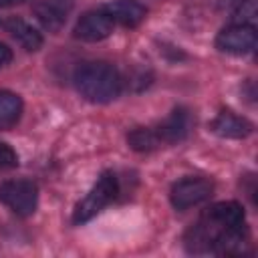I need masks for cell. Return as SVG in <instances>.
I'll return each mask as SVG.
<instances>
[{"label": "cell", "instance_id": "cell-1", "mask_svg": "<svg viewBox=\"0 0 258 258\" xmlns=\"http://www.w3.org/2000/svg\"><path fill=\"white\" fill-rule=\"evenodd\" d=\"M246 244L244 210L236 202H220L208 208L187 230L185 248L194 254H236Z\"/></svg>", "mask_w": 258, "mask_h": 258}, {"label": "cell", "instance_id": "cell-2", "mask_svg": "<svg viewBox=\"0 0 258 258\" xmlns=\"http://www.w3.org/2000/svg\"><path fill=\"white\" fill-rule=\"evenodd\" d=\"M75 85L81 97L91 103H109L121 93V77L119 71L105 60H91L77 69Z\"/></svg>", "mask_w": 258, "mask_h": 258}, {"label": "cell", "instance_id": "cell-3", "mask_svg": "<svg viewBox=\"0 0 258 258\" xmlns=\"http://www.w3.org/2000/svg\"><path fill=\"white\" fill-rule=\"evenodd\" d=\"M117 189H119L117 177L111 171L101 173V177L95 181V185L91 187V191L77 204L73 222L75 224H83V222H89L91 218H95L105 206L111 204V200L117 196Z\"/></svg>", "mask_w": 258, "mask_h": 258}, {"label": "cell", "instance_id": "cell-4", "mask_svg": "<svg viewBox=\"0 0 258 258\" xmlns=\"http://www.w3.org/2000/svg\"><path fill=\"white\" fill-rule=\"evenodd\" d=\"M0 202L16 216H30L38 204V187L28 179H8L0 183Z\"/></svg>", "mask_w": 258, "mask_h": 258}, {"label": "cell", "instance_id": "cell-5", "mask_svg": "<svg viewBox=\"0 0 258 258\" xmlns=\"http://www.w3.org/2000/svg\"><path fill=\"white\" fill-rule=\"evenodd\" d=\"M214 194V183L206 177H183L177 183H173L169 191L171 206L175 210H187L191 206H198Z\"/></svg>", "mask_w": 258, "mask_h": 258}, {"label": "cell", "instance_id": "cell-6", "mask_svg": "<svg viewBox=\"0 0 258 258\" xmlns=\"http://www.w3.org/2000/svg\"><path fill=\"white\" fill-rule=\"evenodd\" d=\"M216 46L228 54H248L256 48V28L248 24L226 26L218 34Z\"/></svg>", "mask_w": 258, "mask_h": 258}, {"label": "cell", "instance_id": "cell-7", "mask_svg": "<svg viewBox=\"0 0 258 258\" xmlns=\"http://www.w3.org/2000/svg\"><path fill=\"white\" fill-rule=\"evenodd\" d=\"M113 26H115V22L101 8L91 10L79 18V22L75 26V36L85 42H99L113 32Z\"/></svg>", "mask_w": 258, "mask_h": 258}, {"label": "cell", "instance_id": "cell-8", "mask_svg": "<svg viewBox=\"0 0 258 258\" xmlns=\"http://www.w3.org/2000/svg\"><path fill=\"white\" fill-rule=\"evenodd\" d=\"M71 8H73L71 0H36L32 6V12L44 28H48L50 32H56L64 26Z\"/></svg>", "mask_w": 258, "mask_h": 258}, {"label": "cell", "instance_id": "cell-9", "mask_svg": "<svg viewBox=\"0 0 258 258\" xmlns=\"http://www.w3.org/2000/svg\"><path fill=\"white\" fill-rule=\"evenodd\" d=\"M113 22L121 24V26H137L139 22L145 20V14H147V8L137 2V0H115V2H109L101 8Z\"/></svg>", "mask_w": 258, "mask_h": 258}, {"label": "cell", "instance_id": "cell-10", "mask_svg": "<svg viewBox=\"0 0 258 258\" xmlns=\"http://www.w3.org/2000/svg\"><path fill=\"white\" fill-rule=\"evenodd\" d=\"M210 129H212L218 137L242 139V137H248V135L252 133V123L246 121L244 117L232 113V111H222V113H218V117L210 123Z\"/></svg>", "mask_w": 258, "mask_h": 258}, {"label": "cell", "instance_id": "cell-11", "mask_svg": "<svg viewBox=\"0 0 258 258\" xmlns=\"http://www.w3.org/2000/svg\"><path fill=\"white\" fill-rule=\"evenodd\" d=\"M159 143H177L189 131V113L185 109H175L157 129H153Z\"/></svg>", "mask_w": 258, "mask_h": 258}, {"label": "cell", "instance_id": "cell-12", "mask_svg": "<svg viewBox=\"0 0 258 258\" xmlns=\"http://www.w3.org/2000/svg\"><path fill=\"white\" fill-rule=\"evenodd\" d=\"M6 30L12 34V38L24 48V50H28V52H34V50H38L40 46H42V36H40V32L34 28V26H30L28 22H24V20H20V18H10V20H6Z\"/></svg>", "mask_w": 258, "mask_h": 258}, {"label": "cell", "instance_id": "cell-13", "mask_svg": "<svg viewBox=\"0 0 258 258\" xmlns=\"http://www.w3.org/2000/svg\"><path fill=\"white\" fill-rule=\"evenodd\" d=\"M22 115V99L12 91H0V131L18 123Z\"/></svg>", "mask_w": 258, "mask_h": 258}, {"label": "cell", "instance_id": "cell-14", "mask_svg": "<svg viewBox=\"0 0 258 258\" xmlns=\"http://www.w3.org/2000/svg\"><path fill=\"white\" fill-rule=\"evenodd\" d=\"M127 141L135 151H151L159 145V139H157L155 131L153 129H143V127L133 129L127 135Z\"/></svg>", "mask_w": 258, "mask_h": 258}, {"label": "cell", "instance_id": "cell-15", "mask_svg": "<svg viewBox=\"0 0 258 258\" xmlns=\"http://www.w3.org/2000/svg\"><path fill=\"white\" fill-rule=\"evenodd\" d=\"M232 18H234V24L254 26V22L258 18V4H256V0H242L238 4V8L234 10Z\"/></svg>", "mask_w": 258, "mask_h": 258}, {"label": "cell", "instance_id": "cell-16", "mask_svg": "<svg viewBox=\"0 0 258 258\" xmlns=\"http://www.w3.org/2000/svg\"><path fill=\"white\" fill-rule=\"evenodd\" d=\"M16 165H18V155H16V151H14L8 143H2V141H0V171L14 169Z\"/></svg>", "mask_w": 258, "mask_h": 258}, {"label": "cell", "instance_id": "cell-17", "mask_svg": "<svg viewBox=\"0 0 258 258\" xmlns=\"http://www.w3.org/2000/svg\"><path fill=\"white\" fill-rule=\"evenodd\" d=\"M10 58H12V50H10L4 42H0V69L6 67V64L10 62Z\"/></svg>", "mask_w": 258, "mask_h": 258}, {"label": "cell", "instance_id": "cell-18", "mask_svg": "<svg viewBox=\"0 0 258 258\" xmlns=\"http://www.w3.org/2000/svg\"><path fill=\"white\" fill-rule=\"evenodd\" d=\"M16 2H22V0H0V6H10V4H16Z\"/></svg>", "mask_w": 258, "mask_h": 258}]
</instances>
